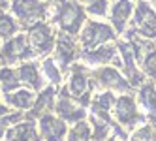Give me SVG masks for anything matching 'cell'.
I'll list each match as a JSON object with an SVG mask.
<instances>
[{
    "instance_id": "cell-1",
    "label": "cell",
    "mask_w": 156,
    "mask_h": 141,
    "mask_svg": "<svg viewBox=\"0 0 156 141\" xmlns=\"http://www.w3.org/2000/svg\"><path fill=\"white\" fill-rule=\"evenodd\" d=\"M81 19H83L81 9L75 4H64L62 15H60L62 28H66L68 32H77V28H79V25H81Z\"/></svg>"
},
{
    "instance_id": "cell-2",
    "label": "cell",
    "mask_w": 156,
    "mask_h": 141,
    "mask_svg": "<svg viewBox=\"0 0 156 141\" xmlns=\"http://www.w3.org/2000/svg\"><path fill=\"white\" fill-rule=\"evenodd\" d=\"M137 25H139V30L143 32V34H147V36H154L156 34V15H154V12L147 4H139Z\"/></svg>"
},
{
    "instance_id": "cell-3",
    "label": "cell",
    "mask_w": 156,
    "mask_h": 141,
    "mask_svg": "<svg viewBox=\"0 0 156 141\" xmlns=\"http://www.w3.org/2000/svg\"><path fill=\"white\" fill-rule=\"evenodd\" d=\"M109 36H111L109 26H104V25H100V23H92L90 26L87 28V32L83 34V43H85L87 47H90V45H96L98 41L109 38Z\"/></svg>"
},
{
    "instance_id": "cell-4",
    "label": "cell",
    "mask_w": 156,
    "mask_h": 141,
    "mask_svg": "<svg viewBox=\"0 0 156 141\" xmlns=\"http://www.w3.org/2000/svg\"><path fill=\"white\" fill-rule=\"evenodd\" d=\"M15 12L19 17L27 21H36L41 15V6L32 2V0H17L15 2Z\"/></svg>"
},
{
    "instance_id": "cell-5",
    "label": "cell",
    "mask_w": 156,
    "mask_h": 141,
    "mask_svg": "<svg viewBox=\"0 0 156 141\" xmlns=\"http://www.w3.org/2000/svg\"><path fill=\"white\" fill-rule=\"evenodd\" d=\"M41 130H43V136H45L49 141H60L62 134H64V124L58 122V121H55V118L51 117H45L41 121Z\"/></svg>"
},
{
    "instance_id": "cell-6",
    "label": "cell",
    "mask_w": 156,
    "mask_h": 141,
    "mask_svg": "<svg viewBox=\"0 0 156 141\" xmlns=\"http://www.w3.org/2000/svg\"><path fill=\"white\" fill-rule=\"evenodd\" d=\"M32 45L36 49H40V53L47 51L51 47V32L45 25H38L32 30Z\"/></svg>"
},
{
    "instance_id": "cell-7",
    "label": "cell",
    "mask_w": 156,
    "mask_h": 141,
    "mask_svg": "<svg viewBox=\"0 0 156 141\" xmlns=\"http://www.w3.org/2000/svg\"><path fill=\"white\" fill-rule=\"evenodd\" d=\"M117 115H119V118L124 124H133L137 121V113H136V109H133V104H132V100L130 98H122L120 102H119V107H117Z\"/></svg>"
},
{
    "instance_id": "cell-8",
    "label": "cell",
    "mask_w": 156,
    "mask_h": 141,
    "mask_svg": "<svg viewBox=\"0 0 156 141\" xmlns=\"http://www.w3.org/2000/svg\"><path fill=\"white\" fill-rule=\"evenodd\" d=\"M130 12H132V4L128 2V0H120V2L115 6V9H113V23L117 25L119 30L124 28V23H126Z\"/></svg>"
},
{
    "instance_id": "cell-9",
    "label": "cell",
    "mask_w": 156,
    "mask_h": 141,
    "mask_svg": "<svg viewBox=\"0 0 156 141\" xmlns=\"http://www.w3.org/2000/svg\"><path fill=\"white\" fill-rule=\"evenodd\" d=\"M23 49H25V38H15L13 41H9L8 45H6L4 55H6V58L9 60V58H13V57H19Z\"/></svg>"
},
{
    "instance_id": "cell-10",
    "label": "cell",
    "mask_w": 156,
    "mask_h": 141,
    "mask_svg": "<svg viewBox=\"0 0 156 141\" xmlns=\"http://www.w3.org/2000/svg\"><path fill=\"white\" fill-rule=\"evenodd\" d=\"M21 79H23L25 83L32 85V86H40V79H38V73L34 70V66H30V64H27V66L21 68Z\"/></svg>"
},
{
    "instance_id": "cell-11",
    "label": "cell",
    "mask_w": 156,
    "mask_h": 141,
    "mask_svg": "<svg viewBox=\"0 0 156 141\" xmlns=\"http://www.w3.org/2000/svg\"><path fill=\"white\" fill-rule=\"evenodd\" d=\"M58 109H60V115H62V117L72 118V121H75V118H81V117H83V113H81V111L73 109V107L70 105V100H68V98H62V100H60Z\"/></svg>"
},
{
    "instance_id": "cell-12",
    "label": "cell",
    "mask_w": 156,
    "mask_h": 141,
    "mask_svg": "<svg viewBox=\"0 0 156 141\" xmlns=\"http://www.w3.org/2000/svg\"><path fill=\"white\" fill-rule=\"evenodd\" d=\"M58 55H60V60L64 64L73 57V47H72V41L68 38H60V41H58Z\"/></svg>"
},
{
    "instance_id": "cell-13",
    "label": "cell",
    "mask_w": 156,
    "mask_h": 141,
    "mask_svg": "<svg viewBox=\"0 0 156 141\" xmlns=\"http://www.w3.org/2000/svg\"><path fill=\"white\" fill-rule=\"evenodd\" d=\"M141 102L147 105L151 111L156 113V92H154L152 86H145V89H143V92H141Z\"/></svg>"
},
{
    "instance_id": "cell-14",
    "label": "cell",
    "mask_w": 156,
    "mask_h": 141,
    "mask_svg": "<svg viewBox=\"0 0 156 141\" xmlns=\"http://www.w3.org/2000/svg\"><path fill=\"white\" fill-rule=\"evenodd\" d=\"M102 79L109 85H113V86H119V89H126V83H122V79L119 77V75L113 72V70H104L102 72Z\"/></svg>"
},
{
    "instance_id": "cell-15",
    "label": "cell",
    "mask_w": 156,
    "mask_h": 141,
    "mask_svg": "<svg viewBox=\"0 0 156 141\" xmlns=\"http://www.w3.org/2000/svg\"><path fill=\"white\" fill-rule=\"evenodd\" d=\"M9 102L17 107H28L32 104V94L30 92H19V94H13L9 96Z\"/></svg>"
},
{
    "instance_id": "cell-16",
    "label": "cell",
    "mask_w": 156,
    "mask_h": 141,
    "mask_svg": "<svg viewBox=\"0 0 156 141\" xmlns=\"http://www.w3.org/2000/svg\"><path fill=\"white\" fill-rule=\"evenodd\" d=\"M15 30V25L9 17H0V36H9Z\"/></svg>"
},
{
    "instance_id": "cell-17",
    "label": "cell",
    "mask_w": 156,
    "mask_h": 141,
    "mask_svg": "<svg viewBox=\"0 0 156 141\" xmlns=\"http://www.w3.org/2000/svg\"><path fill=\"white\" fill-rule=\"evenodd\" d=\"M72 89H73V94L75 96H79L83 92V89H85V77H83V75L75 73L73 77H72Z\"/></svg>"
},
{
    "instance_id": "cell-18",
    "label": "cell",
    "mask_w": 156,
    "mask_h": 141,
    "mask_svg": "<svg viewBox=\"0 0 156 141\" xmlns=\"http://www.w3.org/2000/svg\"><path fill=\"white\" fill-rule=\"evenodd\" d=\"M111 55H113V49H100L98 53H94V55H87L90 60H94V62H100V60H109L111 58Z\"/></svg>"
},
{
    "instance_id": "cell-19",
    "label": "cell",
    "mask_w": 156,
    "mask_h": 141,
    "mask_svg": "<svg viewBox=\"0 0 156 141\" xmlns=\"http://www.w3.org/2000/svg\"><path fill=\"white\" fill-rule=\"evenodd\" d=\"M2 81H6V83H4V89H12V86H15V85L19 83L17 77H15V73L9 72V70H4V72H2Z\"/></svg>"
},
{
    "instance_id": "cell-20",
    "label": "cell",
    "mask_w": 156,
    "mask_h": 141,
    "mask_svg": "<svg viewBox=\"0 0 156 141\" xmlns=\"http://www.w3.org/2000/svg\"><path fill=\"white\" fill-rule=\"evenodd\" d=\"M51 94H53L51 90H47L45 94H43V98L40 100V104L34 107V109H32V111H34V115H40V113H43V111H41L43 107H49V105H51Z\"/></svg>"
},
{
    "instance_id": "cell-21",
    "label": "cell",
    "mask_w": 156,
    "mask_h": 141,
    "mask_svg": "<svg viewBox=\"0 0 156 141\" xmlns=\"http://www.w3.org/2000/svg\"><path fill=\"white\" fill-rule=\"evenodd\" d=\"M88 9L98 15H102L105 12V8H104V0H88Z\"/></svg>"
},
{
    "instance_id": "cell-22",
    "label": "cell",
    "mask_w": 156,
    "mask_h": 141,
    "mask_svg": "<svg viewBox=\"0 0 156 141\" xmlns=\"http://www.w3.org/2000/svg\"><path fill=\"white\" fill-rule=\"evenodd\" d=\"M147 72L152 75V77H156V55H151L147 58Z\"/></svg>"
},
{
    "instance_id": "cell-23",
    "label": "cell",
    "mask_w": 156,
    "mask_h": 141,
    "mask_svg": "<svg viewBox=\"0 0 156 141\" xmlns=\"http://www.w3.org/2000/svg\"><path fill=\"white\" fill-rule=\"evenodd\" d=\"M45 72H47V75H51V79H53V81H58V73H57V70L53 68V64H51L49 60L45 62Z\"/></svg>"
}]
</instances>
